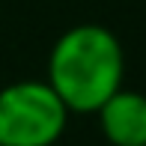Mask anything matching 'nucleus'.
<instances>
[{
	"label": "nucleus",
	"instance_id": "nucleus-1",
	"mask_svg": "<svg viewBox=\"0 0 146 146\" xmlns=\"http://www.w3.org/2000/svg\"><path fill=\"white\" fill-rule=\"evenodd\" d=\"M122 45L98 24H78L66 30L48 57V87L60 96L69 113H98V108L122 90Z\"/></svg>",
	"mask_w": 146,
	"mask_h": 146
},
{
	"label": "nucleus",
	"instance_id": "nucleus-2",
	"mask_svg": "<svg viewBox=\"0 0 146 146\" xmlns=\"http://www.w3.org/2000/svg\"><path fill=\"white\" fill-rule=\"evenodd\" d=\"M69 110L48 81H18L0 90V143L51 146L63 134Z\"/></svg>",
	"mask_w": 146,
	"mask_h": 146
},
{
	"label": "nucleus",
	"instance_id": "nucleus-3",
	"mask_svg": "<svg viewBox=\"0 0 146 146\" xmlns=\"http://www.w3.org/2000/svg\"><path fill=\"white\" fill-rule=\"evenodd\" d=\"M98 122L113 146H146V96L116 90L98 108Z\"/></svg>",
	"mask_w": 146,
	"mask_h": 146
},
{
	"label": "nucleus",
	"instance_id": "nucleus-4",
	"mask_svg": "<svg viewBox=\"0 0 146 146\" xmlns=\"http://www.w3.org/2000/svg\"><path fill=\"white\" fill-rule=\"evenodd\" d=\"M0 146H3V143H0Z\"/></svg>",
	"mask_w": 146,
	"mask_h": 146
}]
</instances>
